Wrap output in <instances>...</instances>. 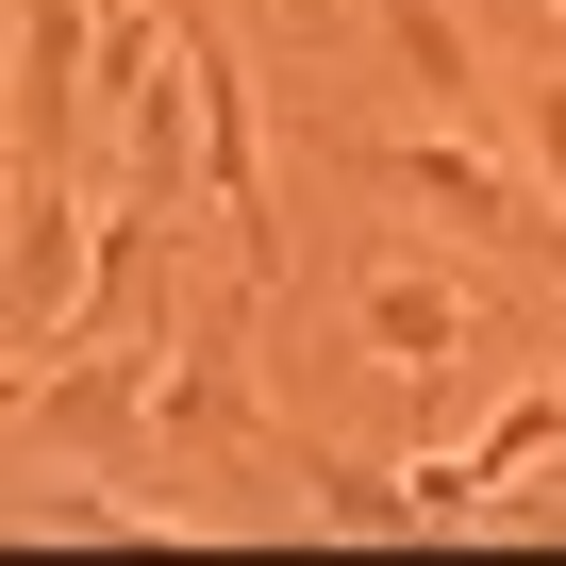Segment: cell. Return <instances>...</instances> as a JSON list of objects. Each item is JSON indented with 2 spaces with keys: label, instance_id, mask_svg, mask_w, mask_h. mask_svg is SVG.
Masks as SVG:
<instances>
[{
  "label": "cell",
  "instance_id": "cell-13",
  "mask_svg": "<svg viewBox=\"0 0 566 566\" xmlns=\"http://www.w3.org/2000/svg\"><path fill=\"white\" fill-rule=\"evenodd\" d=\"M101 18H134V34H150V18H167V0H101Z\"/></svg>",
  "mask_w": 566,
  "mask_h": 566
},
{
  "label": "cell",
  "instance_id": "cell-15",
  "mask_svg": "<svg viewBox=\"0 0 566 566\" xmlns=\"http://www.w3.org/2000/svg\"><path fill=\"white\" fill-rule=\"evenodd\" d=\"M0 117H18V84H0Z\"/></svg>",
  "mask_w": 566,
  "mask_h": 566
},
{
  "label": "cell",
  "instance_id": "cell-8",
  "mask_svg": "<svg viewBox=\"0 0 566 566\" xmlns=\"http://www.w3.org/2000/svg\"><path fill=\"white\" fill-rule=\"evenodd\" d=\"M467 450H483V483H533V467L566 450V384H516V400H500V417H483Z\"/></svg>",
  "mask_w": 566,
  "mask_h": 566
},
{
  "label": "cell",
  "instance_id": "cell-9",
  "mask_svg": "<svg viewBox=\"0 0 566 566\" xmlns=\"http://www.w3.org/2000/svg\"><path fill=\"white\" fill-rule=\"evenodd\" d=\"M384 34H400V67H417L433 101H467V84H483V51H467V18H450V0H384Z\"/></svg>",
  "mask_w": 566,
  "mask_h": 566
},
{
  "label": "cell",
  "instance_id": "cell-11",
  "mask_svg": "<svg viewBox=\"0 0 566 566\" xmlns=\"http://www.w3.org/2000/svg\"><path fill=\"white\" fill-rule=\"evenodd\" d=\"M516 150H533V184H549V217H566V67L516 84Z\"/></svg>",
  "mask_w": 566,
  "mask_h": 566
},
{
  "label": "cell",
  "instance_id": "cell-6",
  "mask_svg": "<svg viewBox=\"0 0 566 566\" xmlns=\"http://www.w3.org/2000/svg\"><path fill=\"white\" fill-rule=\"evenodd\" d=\"M150 283H167V200H117V217H101V266H84V317H67V334H117V317H150Z\"/></svg>",
  "mask_w": 566,
  "mask_h": 566
},
{
  "label": "cell",
  "instance_id": "cell-12",
  "mask_svg": "<svg viewBox=\"0 0 566 566\" xmlns=\"http://www.w3.org/2000/svg\"><path fill=\"white\" fill-rule=\"evenodd\" d=\"M18 417H34V367H0V433H18Z\"/></svg>",
  "mask_w": 566,
  "mask_h": 566
},
{
  "label": "cell",
  "instance_id": "cell-16",
  "mask_svg": "<svg viewBox=\"0 0 566 566\" xmlns=\"http://www.w3.org/2000/svg\"><path fill=\"white\" fill-rule=\"evenodd\" d=\"M549 367H566V334H549Z\"/></svg>",
  "mask_w": 566,
  "mask_h": 566
},
{
  "label": "cell",
  "instance_id": "cell-10",
  "mask_svg": "<svg viewBox=\"0 0 566 566\" xmlns=\"http://www.w3.org/2000/svg\"><path fill=\"white\" fill-rule=\"evenodd\" d=\"M317 516H334V533H417L400 467H350V450H317Z\"/></svg>",
  "mask_w": 566,
  "mask_h": 566
},
{
  "label": "cell",
  "instance_id": "cell-14",
  "mask_svg": "<svg viewBox=\"0 0 566 566\" xmlns=\"http://www.w3.org/2000/svg\"><path fill=\"white\" fill-rule=\"evenodd\" d=\"M283 18H334V0H283Z\"/></svg>",
  "mask_w": 566,
  "mask_h": 566
},
{
  "label": "cell",
  "instance_id": "cell-4",
  "mask_svg": "<svg viewBox=\"0 0 566 566\" xmlns=\"http://www.w3.org/2000/svg\"><path fill=\"white\" fill-rule=\"evenodd\" d=\"M84 266H101V217H84V184H18V217H0V283L67 334L84 317Z\"/></svg>",
  "mask_w": 566,
  "mask_h": 566
},
{
  "label": "cell",
  "instance_id": "cell-2",
  "mask_svg": "<svg viewBox=\"0 0 566 566\" xmlns=\"http://www.w3.org/2000/svg\"><path fill=\"white\" fill-rule=\"evenodd\" d=\"M400 200H433L450 233H483V250H566V217H549V184H516L500 150H467V134H400Z\"/></svg>",
  "mask_w": 566,
  "mask_h": 566
},
{
  "label": "cell",
  "instance_id": "cell-17",
  "mask_svg": "<svg viewBox=\"0 0 566 566\" xmlns=\"http://www.w3.org/2000/svg\"><path fill=\"white\" fill-rule=\"evenodd\" d=\"M549 18H566V0H549Z\"/></svg>",
  "mask_w": 566,
  "mask_h": 566
},
{
  "label": "cell",
  "instance_id": "cell-7",
  "mask_svg": "<svg viewBox=\"0 0 566 566\" xmlns=\"http://www.w3.org/2000/svg\"><path fill=\"white\" fill-rule=\"evenodd\" d=\"M367 350H384V367H433V350H467V283H433V266H384V283H367Z\"/></svg>",
  "mask_w": 566,
  "mask_h": 566
},
{
  "label": "cell",
  "instance_id": "cell-3",
  "mask_svg": "<svg viewBox=\"0 0 566 566\" xmlns=\"http://www.w3.org/2000/svg\"><path fill=\"white\" fill-rule=\"evenodd\" d=\"M101 67H84V0H18V184H67V150H84V101Z\"/></svg>",
  "mask_w": 566,
  "mask_h": 566
},
{
  "label": "cell",
  "instance_id": "cell-5",
  "mask_svg": "<svg viewBox=\"0 0 566 566\" xmlns=\"http://www.w3.org/2000/svg\"><path fill=\"white\" fill-rule=\"evenodd\" d=\"M34 417L67 433V450H134L167 400H150V350H51V384H34Z\"/></svg>",
  "mask_w": 566,
  "mask_h": 566
},
{
  "label": "cell",
  "instance_id": "cell-1",
  "mask_svg": "<svg viewBox=\"0 0 566 566\" xmlns=\"http://www.w3.org/2000/svg\"><path fill=\"white\" fill-rule=\"evenodd\" d=\"M184 84H200V200H217V233L266 266V250H283V217H266V117H250V67L217 51V18H184Z\"/></svg>",
  "mask_w": 566,
  "mask_h": 566
}]
</instances>
